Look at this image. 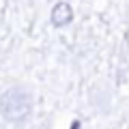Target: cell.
Listing matches in <instances>:
<instances>
[{
	"mask_svg": "<svg viewBox=\"0 0 129 129\" xmlns=\"http://www.w3.org/2000/svg\"><path fill=\"white\" fill-rule=\"evenodd\" d=\"M0 114L7 123H24L32 114V95L24 86H11L0 95Z\"/></svg>",
	"mask_w": 129,
	"mask_h": 129,
	"instance_id": "6da1fadb",
	"label": "cell"
},
{
	"mask_svg": "<svg viewBox=\"0 0 129 129\" xmlns=\"http://www.w3.org/2000/svg\"><path fill=\"white\" fill-rule=\"evenodd\" d=\"M73 9H71L69 2H64V0H60V2H56L54 9H52L50 13V19H52V26L56 28H67L71 26V22H73Z\"/></svg>",
	"mask_w": 129,
	"mask_h": 129,
	"instance_id": "7a4b0ae2",
	"label": "cell"
}]
</instances>
